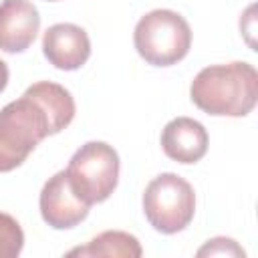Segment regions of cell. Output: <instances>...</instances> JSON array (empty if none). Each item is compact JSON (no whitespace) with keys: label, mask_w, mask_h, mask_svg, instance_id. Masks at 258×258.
Here are the masks:
<instances>
[{"label":"cell","mask_w":258,"mask_h":258,"mask_svg":"<svg viewBox=\"0 0 258 258\" xmlns=\"http://www.w3.org/2000/svg\"><path fill=\"white\" fill-rule=\"evenodd\" d=\"M8 77H10V71H8V64L0 58V93L6 89L8 85Z\"/></svg>","instance_id":"14"},{"label":"cell","mask_w":258,"mask_h":258,"mask_svg":"<svg viewBox=\"0 0 258 258\" xmlns=\"http://www.w3.org/2000/svg\"><path fill=\"white\" fill-rule=\"evenodd\" d=\"M26 93L32 95L42 105V109L48 113L54 135L71 125L77 107H75L73 95L62 85L52 83V81H38V83L30 85L26 89Z\"/></svg>","instance_id":"10"},{"label":"cell","mask_w":258,"mask_h":258,"mask_svg":"<svg viewBox=\"0 0 258 258\" xmlns=\"http://www.w3.org/2000/svg\"><path fill=\"white\" fill-rule=\"evenodd\" d=\"M191 103L214 117H246L258 101V71L244 60L210 64L189 85Z\"/></svg>","instance_id":"1"},{"label":"cell","mask_w":258,"mask_h":258,"mask_svg":"<svg viewBox=\"0 0 258 258\" xmlns=\"http://www.w3.org/2000/svg\"><path fill=\"white\" fill-rule=\"evenodd\" d=\"M143 214L161 234L185 230L196 214L194 187L177 173H159L143 191Z\"/></svg>","instance_id":"5"},{"label":"cell","mask_w":258,"mask_h":258,"mask_svg":"<svg viewBox=\"0 0 258 258\" xmlns=\"http://www.w3.org/2000/svg\"><path fill=\"white\" fill-rule=\"evenodd\" d=\"M137 54L153 67H171L187 56L191 28L175 10L157 8L139 18L133 30Z\"/></svg>","instance_id":"3"},{"label":"cell","mask_w":258,"mask_h":258,"mask_svg":"<svg viewBox=\"0 0 258 258\" xmlns=\"http://www.w3.org/2000/svg\"><path fill=\"white\" fill-rule=\"evenodd\" d=\"M46 60L60 71H77L91 56V40L85 28L73 22H58L46 28L42 36Z\"/></svg>","instance_id":"7"},{"label":"cell","mask_w":258,"mask_h":258,"mask_svg":"<svg viewBox=\"0 0 258 258\" xmlns=\"http://www.w3.org/2000/svg\"><path fill=\"white\" fill-rule=\"evenodd\" d=\"M161 149L177 163H196L208 151V131L191 117H175L161 131Z\"/></svg>","instance_id":"9"},{"label":"cell","mask_w":258,"mask_h":258,"mask_svg":"<svg viewBox=\"0 0 258 258\" xmlns=\"http://www.w3.org/2000/svg\"><path fill=\"white\" fill-rule=\"evenodd\" d=\"M52 133L50 117L26 91L0 109V173L26 161L36 145Z\"/></svg>","instance_id":"2"},{"label":"cell","mask_w":258,"mask_h":258,"mask_svg":"<svg viewBox=\"0 0 258 258\" xmlns=\"http://www.w3.org/2000/svg\"><path fill=\"white\" fill-rule=\"evenodd\" d=\"M198 256H244V250L232 238H214L198 250Z\"/></svg>","instance_id":"13"},{"label":"cell","mask_w":258,"mask_h":258,"mask_svg":"<svg viewBox=\"0 0 258 258\" xmlns=\"http://www.w3.org/2000/svg\"><path fill=\"white\" fill-rule=\"evenodd\" d=\"M40 216L54 230H69L79 226L89 216V204L83 202L69 183L67 171H58L42 185L40 198Z\"/></svg>","instance_id":"6"},{"label":"cell","mask_w":258,"mask_h":258,"mask_svg":"<svg viewBox=\"0 0 258 258\" xmlns=\"http://www.w3.org/2000/svg\"><path fill=\"white\" fill-rule=\"evenodd\" d=\"M24 246V232L16 218L0 212V258H16Z\"/></svg>","instance_id":"12"},{"label":"cell","mask_w":258,"mask_h":258,"mask_svg":"<svg viewBox=\"0 0 258 258\" xmlns=\"http://www.w3.org/2000/svg\"><path fill=\"white\" fill-rule=\"evenodd\" d=\"M75 194L89 206L105 202L119 181V155L105 141L81 145L64 169Z\"/></svg>","instance_id":"4"},{"label":"cell","mask_w":258,"mask_h":258,"mask_svg":"<svg viewBox=\"0 0 258 258\" xmlns=\"http://www.w3.org/2000/svg\"><path fill=\"white\" fill-rule=\"evenodd\" d=\"M143 254L139 240L121 230H107L95 236L87 246H79L67 252V256H89V258H139Z\"/></svg>","instance_id":"11"},{"label":"cell","mask_w":258,"mask_h":258,"mask_svg":"<svg viewBox=\"0 0 258 258\" xmlns=\"http://www.w3.org/2000/svg\"><path fill=\"white\" fill-rule=\"evenodd\" d=\"M46 2H56V0H46Z\"/></svg>","instance_id":"15"},{"label":"cell","mask_w":258,"mask_h":258,"mask_svg":"<svg viewBox=\"0 0 258 258\" xmlns=\"http://www.w3.org/2000/svg\"><path fill=\"white\" fill-rule=\"evenodd\" d=\"M40 14L30 0L0 2V50L8 54L24 52L36 38Z\"/></svg>","instance_id":"8"}]
</instances>
